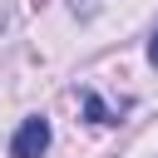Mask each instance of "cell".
<instances>
[{"mask_svg":"<svg viewBox=\"0 0 158 158\" xmlns=\"http://www.w3.org/2000/svg\"><path fill=\"white\" fill-rule=\"evenodd\" d=\"M49 148V118H25L20 128H15V138H10V158H40Z\"/></svg>","mask_w":158,"mask_h":158,"instance_id":"1","label":"cell"},{"mask_svg":"<svg viewBox=\"0 0 158 158\" xmlns=\"http://www.w3.org/2000/svg\"><path fill=\"white\" fill-rule=\"evenodd\" d=\"M84 109H89V118H94V123H118V114H114V109H104V99H99L94 89L84 94Z\"/></svg>","mask_w":158,"mask_h":158,"instance_id":"2","label":"cell"},{"mask_svg":"<svg viewBox=\"0 0 158 158\" xmlns=\"http://www.w3.org/2000/svg\"><path fill=\"white\" fill-rule=\"evenodd\" d=\"M148 59H153V64H158V30H153V35H148Z\"/></svg>","mask_w":158,"mask_h":158,"instance_id":"3","label":"cell"},{"mask_svg":"<svg viewBox=\"0 0 158 158\" xmlns=\"http://www.w3.org/2000/svg\"><path fill=\"white\" fill-rule=\"evenodd\" d=\"M35 5H44V0H35Z\"/></svg>","mask_w":158,"mask_h":158,"instance_id":"4","label":"cell"}]
</instances>
